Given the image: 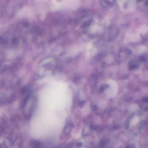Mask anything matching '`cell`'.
Instances as JSON below:
<instances>
[{
  "label": "cell",
  "instance_id": "3957f363",
  "mask_svg": "<svg viewBox=\"0 0 148 148\" xmlns=\"http://www.w3.org/2000/svg\"><path fill=\"white\" fill-rule=\"evenodd\" d=\"M106 143H105L104 141H101V142H100V145H101V146H103L104 145H105V144Z\"/></svg>",
  "mask_w": 148,
  "mask_h": 148
},
{
  "label": "cell",
  "instance_id": "5b68a950",
  "mask_svg": "<svg viewBox=\"0 0 148 148\" xmlns=\"http://www.w3.org/2000/svg\"><path fill=\"white\" fill-rule=\"evenodd\" d=\"M118 127V125H116V126H114V127H113V128H116V129H115V130H118V129H119V128H118V127Z\"/></svg>",
  "mask_w": 148,
  "mask_h": 148
},
{
  "label": "cell",
  "instance_id": "6da1fadb",
  "mask_svg": "<svg viewBox=\"0 0 148 148\" xmlns=\"http://www.w3.org/2000/svg\"><path fill=\"white\" fill-rule=\"evenodd\" d=\"M72 125L71 124H68L66 125L64 129V133L67 135L71 132V130Z\"/></svg>",
  "mask_w": 148,
  "mask_h": 148
},
{
  "label": "cell",
  "instance_id": "7a4b0ae2",
  "mask_svg": "<svg viewBox=\"0 0 148 148\" xmlns=\"http://www.w3.org/2000/svg\"><path fill=\"white\" fill-rule=\"evenodd\" d=\"M143 102H145V103H147V102H148V98H144L143 99Z\"/></svg>",
  "mask_w": 148,
  "mask_h": 148
},
{
  "label": "cell",
  "instance_id": "277c9868",
  "mask_svg": "<svg viewBox=\"0 0 148 148\" xmlns=\"http://www.w3.org/2000/svg\"><path fill=\"white\" fill-rule=\"evenodd\" d=\"M145 58L144 57H141V58H140V60L141 61H144L145 60Z\"/></svg>",
  "mask_w": 148,
  "mask_h": 148
}]
</instances>
